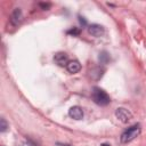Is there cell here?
I'll return each instance as SVG.
<instances>
[{"mask_svg":"<svg viewBox=\"0 0 146 146\" xmlns=\"http://www.w3.org/2000/svg\"><path fill=\"white\" fill-rule=\"evenodd\" d=\"M104 70L100 67H94L89 71V78H91L92 80H99L103 76Z\"/></svg>","mask_w":146,"mask_h":146,"instance_id":"8","label":"cell"},{"mask_svg":"<svg viewBox=\"0 0 146 146\" xmlns=\"http://www.w3.org/2000/svg\"><path fill=\"white\" fill-rule=\"evenodd\" d=\"M22 18V10L19 8H15V10L13 11L11 14V17H10V22L14 24V25H17L19 23Z\"/></svg>","mask_w":146,"mask_h":146,"instance_id":"9","label":"cell"},{"mask_svg":"<svg viewBox=\"0 0 146 146\" xmlns=\"http://www.w3.org/2000/svg\"><path fill=\"white\" fill-rule=\"evenodd\" d=\"M68 115L74 120H81L83 117V111L80 106H72L68 110Z\"/></svg>","mask_w":146,"mask_h":146,"instance_id":"5","label":"cell"},{"mask_svg":"<svg viewBox=\"0 0 146 146\" xmlns=\"http://www.w3.org/2000/svg\"><path fill=\"white\" fill-rule=\"evenodd\" d=\"M66 68L70 73H78L80 70H81V64L78 62V60H70L66 65Z\"/></svg>","mask_w":146,"mask_h":146,"instance_id":"7","label":"cell"},{"mask_svg":"<svg viewBox=\"0 0 146 146\" xmlns=\"http://www.w3.org/2000/svg\"><path fill=\"white\" fill-rule=\"evenodd\" d=\"M7 128H8V124H7L6 120H5L3 117H1V119H0V131L3 132V131L7 130Z\"/></svg>","mask_w":146,"mask_h":146,"instance_id":"11","label":"cell"},{"mask_svg":"<svg viewBox=\"0 0 146 146\" xmlns=\"http://www.w3.org/2000/svg\"><path fill=\"white\" fill-rule=\"evenodd\" d=\"M67 34H71V35H79L80 34V30L78 27H73L71 30L67 31Z\"/></svg>","mask_w":146,"mask_h":146,"instance_id":"12","label":"cell"},{"mask_svg":"<svg viewBox=\"0 0 146 146\" xmlns=\"http://www.w3.org/2000/svg\"><path fill=\"white\" fill-rule=\"evenodd\" d=\"M88 32H89L91 35L98 38V36H102V35L104 34L105 30H104V27H103L102 25H99V24H91V25L88 27Z\"/></svg>","mask_w":146,"mask_h":146,"instance_id":"4","label":"cell"},{"mask_svg":"<svg viewBox=\"0 0 146 146\" xmlns=\"http://www.w3.org/2000/svg\"><path fill=\"white\" fill-rule=\"evenodd\" d=\"M103 146H110V145H106V144H104V145H103Z\"/></svg>","mask_w":146,"mask_h":146,"instance_id":"16","label":"cell"},{"mask_svg":"<svg viewBox=\"0 0 146 146\" xmlns=\"http://www.w3.org/2000/svg\"><path fill=\"white\" fill-rule=\"evenodd\" d=\"M91 97H92V100L99 106H105L110 103V96L103 89H100L98 87H95L92 89Z\"/></svg>","mask_w":146,"mask_h":146,"instance_id":"1","label":"cell"},{"mask_svg":"<svg viewBox=\"0 0 146 146\" xmlns=\"http://www.w3.org/2000/svg\"><path fill=\"white\" fill-rule=\"evenodd\" d=\"M54 60L56 64H58L59 66H64V65H67V63L70 62L68 60V57L65 52H57L55 56H54Z\"/></svg>","mask_w":146,"mask_h":146,"instance_id":"6","label":"cell"},{"mask_svg":"<svg viewBox=\"0 0 146 146\" xmlns=\"http://www.w3.org/2000/svg\"><path fill=\"white\" fill-rule=\"evenodd\" d=\"M40 7H42L43 9H48L50 7V5L49 3H40Z\"/></svg>","mask_w":146,"mask_h":146,"instance_id":"13","label":"cell"},{"mask_svg":"<svg viewBox=\"0 0 146 146\" xmlns=\"http://www.w3.org/2000/svg\"><path fill=\"white\" fill-rule=\"evenodd\" d=\"M79 18H80V23L81 24H83V25L87 24V22H86V19H83V17H79Z\"/></svg>","mask_w":146,"mask_h":146,"instance_id":"14","label":"cell"},{"mask_svg":"<svg viewBox=\"0 0 146 146\" xmlns=\"http://www.w3.org/2000/svg\"><path fill=\"white\" fill-rule=\"evenodd\" d=\"M23 145H24V146H33V145L30 144V143H27V144H23Z\"/></svg>","mask_w":146,"mask_h":146,"instance_id":"15","label":"cell"},{"mask_svg":"<svg viewBox=\"0 0 146 146\" xmlns=\"http://www.w3.org/2000/svg\"><path fill=\"white\" fill-rule=\"evenodd\" d=\"M99 62H100V64H107L110 62V54L105 50L102 51L99 54Z\"/></svg>","mask_w":146,"mask_h":146,"instance_id":"10","label":"cell"},{"mask_svg":"<svg viewBox=\"0 0 146 146\" xmlns=\"http://www.w3.org/2000/svg\"><path fill=\"white\" fill-rule=\"evenodd\" d=\"M140 132V125L139 124H133L130 128H128L127 130H124L121 135V143L123 144H128L131 140H133Z\"/></svg>","mask_w":146,"mask_h":146,"instance_id":"2","label":"cell"},{"mask_svg":"<svg viewBox=\"0 0 146 146\" xmlns=\"http://www.w3.org/2000/svg\"><path fill=\"white\" fill-rule=\"evenodd\" d=\"M115 115H116V117H117L121 122H123V123H127L128 121H130V120L132 119V114H131L127 108H123V107L116 108Z\"/></svg>","mask_w":146,"mask_h":146,"instance_id":"3","label":"cell"}]
</instances>
